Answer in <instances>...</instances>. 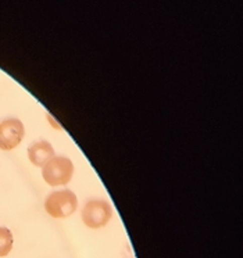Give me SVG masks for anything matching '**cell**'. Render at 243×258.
Segmentation results:
<instances>
[{"label":"cell","mask_w":243,"mask_h":258,"mask_svg":"<svg viewBox=\"0 0 243 258\" xmlns=\"http://www.w3.org/2000/svg\"><path fill=\"white\" fill-rule=\"evenodd\" d=\"M77 208H78L77 195L68 189L51 191L45 200L46 213L53 218H68L77 211Z\"/></svg>","instance_id":"1"},{"label":"cell","mask_w":243,"mask_h":258,"mask_svg":"<svg viewBox=\"0 0 243 258\" xmlns=\"http://www.w3.org/2000/svg\"><path fill=\"white\" fill-rule=\"evenodd\" d=\"M74 164L68 157L54 156L42 167V176L49 186H64L73 179Z\"/></svg>","instance_id":"2"},{"label":"cell","mask_w":243,"mask_h":258,"mask_svg":"<svg viewBox=\"0 0 243 258\" xmlns=\"http://www.w3.org/2000/svg\"><path fill=\"white\" fill-rule=\"evenodd\" d=\"M81 218L88 228L100 229L104 228L113 218V207L106 200H100V199L89 200L82 208Z\"/></svg>","instance_id":"3"},{"label":"cell","mask_w":243,"mask_h":258,"mask_svg":"<svg viewBox=\"0 0 243 258\" xmlns=\"http://www.w3.org/2000/svg\"><path fill=\"white\" fill-rule=\"evenodd\" d=\"M25 136L24 123L18 118H7L0 122V150L10 152L20 146Z\"/></svg>","instance_id":"4"},{"label":"cell","mask_w":243,"mask_h":258,"mask_svg":"<svg viewBox=\"0 0 243 258\" xmlns=\"http://www.w3.org/2000/svg\"><path fill=\"white\" fill-rule=\"evenodd\" d=\"M54 156V149L47 141L35 142L28 147V158L35 167H45V164Z\"/></svg>","instance_id":"5"},{"label":"cell","mask_w":243,"mask_h":258,"mask_svg":"<svg viewBox=\"0 0 243 258\" xmlns=\"http://www.w3.org/2000/svg\"><path fill=\"white\" fill-rule=\"evenodd\" d=\"M14 244L12 230L6 226H0V257H6L10 254Z\"/></svg>","instance_id":"6"}]
</instances>
